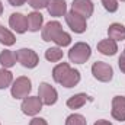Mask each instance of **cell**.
I'll use <instances>...</instances> for the list:
<instances>
[{"label": "cell", "mask_w": 125, "mask_h": 125, "mask_svg": "<svg viewBox=\"0 0 125 125\" xmlns=\"http://www.w3.org/2000/svg\"><path fill=\"white\" fill-rule=\"evenodd\" d=\"M92 55V48L86 42H76L70 51H68V58L74 64H84Z\"/></svg>", "instance_id": "cell-1"}, {"label": "cell", "mask_w": 125, "mask_h": 125, "mask_svg": "<svg viewBox=\"0 0 125 125\" xmlns=\"http://www.w3.org/2000/svg\"><path fill=\"white\" fill-rule=\"evenodd\" d=\"M31 90H32V82L26 76L18 77L10 86V93H12V97H15V99H25L26 96H29Z\"/></svg>", "instance_id": "cell-2"}, {"label": "cell", "mask_w": 125, "mask_h": 125, "mask_svg": "<svg viewBox=\"0 0 125 125\" xmlns=\"http://www.w3.org/2000/svg\"><path fill=\"white\" fill-rule=\"evenodd\" d=\"M92 74L96 80H99L102 83H108L114 79V68L108 62L96 61L92 65Z\"/></svg>", "instance_id": "cell-3"}, {"label": "cell", "mask_w": 125, "mask_h": 125, "mask_svg": "<svg viewBox=\"0 0 125 125\" xmlns=\"http://www.w3.org/2000/svg\"><path fill=\"white\" fill-rule=\"evenodd\" d=\"M16 58H18V62H21V65H23L25 68H35L39 64L38 54L31 48H21V50H18L16 51Z\"/></svg>", "instance_id": "cell-4"}, {"label": "cell", "mask_w": 125, "mask_h": 125, "mask_svg": "<svg viewBox=\"0 0 125 125\" xmlns=\"http://www.w3.org/2000/svg\"><path fill=\"white\" fill-rule=\"evenodd\" d=\"M42 100L39 99V96H26L23 100H22V105H21V109L25 115L28 116H35L38 115L41 111H42Z\"/></svg>", "instance_id": "cell-5"}, {"label": "cell", "mask_w": 125, "mask_h": 125, "mask_svg": "<svg viewBox=\"0 0 125 125\" xmlns=\"http://www.w3.org/2000/svg\"><path fill=\"white\" fill-rule=\"evenodd\" d=\"M65 22H67L68 28L74 32V33H83V32H86V29H87L86 19L83 16L74 13L73 10H70V12L65 13Z\"/></svg>", "instance_id": "cell-6"}, {"label": "cell", "mask_w": 125, "mask_h": 125, "mask_svg": "<svg viewBox=\"0 0 125 125\" xmlns=\"http://www.w3.org/2000/svg\"><path fill=\"white\" fill-rule=\"evenodd\" d=\"M38 96H39V99L42 100V103L47 105V106H51V105H54V103L58 100V93H57V90H55L51 84H48V83H45V82L39 84V87H38Z\"/></svg>", "instance_id": "cell-7"}, {"label": "cell", "mask_w": 125, "mask_h": 125, "mask_svg": "<svg viewBox=\"0 0 125 125\" xmlns=\"http://www.w3.org/2000/svg\"><path fill=\"white\" fill-rule=\"evenodd\" d=\"M71 10L80 16H83L84 19H89L93 15L94 6L92 0H73L71 3Z\"/></svg>", "instance_id": "cell-8"}, {"label": "cell", "mask_w": 125, "mask_h": 125, "mask_svg": "<svg viewBox=\"0 0 125 125\" xmlns=\"http://www.w3.org/2000/svg\"><path fill=\"white\" fill-rule=\"evenodd\" d=\"M61 31H62L61 23H60L58 21H51V22H48V23L42 28L41 35H42V39H44L45 42H51V41L55 39V36H57Z\"/></svg>", "instance_id": "cell-9"}, {"label": "cell", "mask_w": 125, "mask_h": 125, "mask_svg": "<svg viewBox=\"0 0 125 125\" xmlns=\"http://www.w3.org/2000/svg\"><path fill=\"white\" fill-rule=\"evenodd\" d=\"M9 26L16 33H25L28 31L26 16L22 15V13H12L10 18H9Z\"/></svg>", "instance_id": "cell-10"}, {"label": "cell", "mask_w": 125, "mask_h": 125, "mask_svg": "<svg viewBox=\"0 0 125 125\" xmlns=\"http://www.w3.org/2000/svg\"><path fill=\"white\" fill-rule=\"evenodd\" d=\"M112 118L116 121H125V96H115L112 99Z\"/></svg>", "instance_id": "cell-11"}, {"label": "cell", "mask_w": 125, "mask_h": 125, "mask_svg": "<svg viewBox=\"0 0 125 125\" xmlns=\"http://www.w3.org/2000/svg\"><path fill=\"white\" fill-rule=\"evenodd\" d=\"M47 10L54 18H61L67 13V3L65 0H48L47 1Z\"/></svg>", "instance_id": "cell-12"}, {"label": "cell", "mask_w": 125, "mask_h": 125, "mask_svg": "<svg viewBox=\"0 0 125 125\" xmlns=\"http://www.w3.org/2000/svg\"><path fill=\"white\" fill-rule=\"evenodd\" d=\"M97 51L103 55H108V57L115 55L118 51V44H116V41H114L111 38L102 39L100 42H97Z\"/></svg>", "instance_id": "cell-13"}, {"label": "cell", "mask_w": 125, "mask_h": 125, "mask_svg": "<svg viewBox=\"0 0 125 125\" xmlns=\"http://www.w3.org/2000/svg\"><path fill=\"white\" fill-rule=\"evenodd\" d=\"M26 23H28V31L31 32H38L42 28L44 23V16L39 12H31L26 16Z\"/></svg>", "instance_id": "cell-14"}, {"label": "cell", "mask_w": 125, "mask_h": 125, "mask_svg": "<svg viewBox=\"0 0 125 125\" xmlns=\"http://www.w3.org/2000/svg\"><path fill=\"white\" fill-rule=\"evenodd\" d=\"M108 35H109V38L111 39H114V41H124L125 39V26L122 23H112V25H109V28H108Z\"/></svg>", "instance_id": "cell-15"}, {"label": "cell", "mask_w": 125, "mask_h": 125, "mask_svg": "<svg viewBox=\"0 0 125 125\" xmlns=\"http://www.w3.org/2000/svg\"><path fill=\"white\" fill-rule=\"evenodd\" d=\"M70 70H71V67H70L68 62H60V64H57L52 68V79H54V82L61 83L62 80H64V77L68 74Z\"/></svg>", "instance_id": "cell-16"}, {"label": "cell", "mask_w": 125, "mask_h": 125, "mask_svg": "<svg viewBox=\"0 0 125 125\" xmlns=\"http://www.w3.org/2000/svg\"><path fill=\"white\" fill-rule=\"evenodd\" d=\"M80 71L79 70H76V68H71L70 71H68V74L64 77V80H62L61 86L64 87H67V89H70V87H74V86H77L79 83H80Z\"/></svg>", "instance_id": "cell-17"}, {"label": "cell", "mask_w": 125, "mask_h": 125, "mask_svg": "<svg viewBox=\"0 0 125 125\" xmlns=\"http://www.w3.org/2000/svg\"><path fill=\"white\" fill-rule=\"evenodd\" d=\"M89 100V96L86 93H77V94H73L71 97H68L67 100V106L70 109H80L82 106L86 105V102Z\"/></svg>", "instance_id": "cell-18"}, {"label": "cell", "mask_w": 125, "mask_h": 125, "mask_svg": "<svg viewBox=\"0 0 125 125\" xmlns=\"http://www.w3.org/2000/svg\"><path fill=\"white\" fill-rule=\"evenodd\" d=\"M18 61L16 58V52L10 51V50H4L0 52V64L3 65V68H10L13 67Z\"/></svg>", "instance_id": "cell-19"}, {"label": "cell", "mask_w": 125, "mask_h": 125, "mask_svg": "<svg viewBox=\"0 0 125 125\" xmlns=\"http://www.w3.org/2000/svg\"><path fill=\"white\" fill-rule=\"evenodd\" d=\"M16 42V38L12 32L4 26H0V44H3L4 47H10Z\"/></svg>", "instance_id": "cell-20"}, {"label": "cell", "mask_w": 125, "mask_h": 125, "mask_svg": "<svg viewBox=\"0 0 125 125\" xmlns=\"http://www.w3.org/2000/svg\"><path fill=\"white\" fill-rule=\"evenodd\" d=\"M62 50L60 47H51L45 51V58L50 62H58L60 60H62Z\"/></svg>", "instance_id": "cell-21"}, {"label": "cell", "mask_w": 125, "mask_h": 125, "mask_svg": "<svg viewBox=\"0 0 125 125\" xmlns=\"http://www.w3.org/2000/svg\"><path fill=\"white\" fill-rule=\"evenodd\" d=\"M13 83V74L7 68H0V90L12 86Z\"/></svg>", "instance_id": "cell-22"}, {"label": "cell", "mask_w": 125, "mask_h": 125, "mask_svg": "<svg viewBox=\"0 0 125 125\" xmlns=\"http://www.w3.org/2000/svg\"><path fill=\"white\" fill-rule=\"evenodd\" d=\"M52 42H55V45L57 47H67V45H70L71 44V36H70V33H67L65 31H61L57 36H55V39L52 41Z\"/></svg>", "instance_id": "cell-23"}, {"label": "cell", "mask_w": 125, "mask_h": 125, "mask_svg": "<svg viewBox=\"0 0 125 125\" xmlns=\"http://www.w3.org/2000/svg\"><path fill=\"white\" fill-rule=\"evenodd\" d=\"M65 125H87V121L83 115L80 114H71L67 116L65 119Z\"/></svg>", "instance_id": "cell-24"}, {"label": "cell", "mask_w": 125, "mask_h": 125, "mask_svg": "<svg viewBox=\"0 0 125 125\" xmlns=\"http://www.w3.org/2000/svg\"><path fill=\"white\" fill-rule=\"evenodd\" d=\"M102 4H103L105 10H108L109 13H115L119 7L118 0H102Z\"/></svg>", "instance_id": "cell-25"}, {"label": "cell", "mask_w": 125, "mask_h": 125, "mask_svg": "<svg viewBox=\"0 0 125 125\" xmlns=\"http://www.w3.org/2000/svg\"><path fill=\"white\" fill-rule=\"evenodd\" d=\"M26 1H28V4L33 10H41V9L47 7V1L48 0H26Z\"/></svg>", "instance_id": "cell-26"}, {"label": "cell", "mask_w": 125, "mask_h": 125, "mask_svg": "<svg viewBox=\"0 0 125 125\" xmlns=\"http://www.w3.org/2000/svg\"><path fill=\"white\" fill-rule=\"evenodd\" d=\"M118 65H119V70L125 74V51L119 55V58H118Z\"/></svg>", "instance_id": "cell-27"}, {"label": "cell", "mask_w": 125, "mask_h": 125, "mask_svg": "<svg viewBox=\"0 0 125 125\" xmlns=\"http://www.w3.org/2000/svg\"><path fill=\"white\" fill-rule=\"evenodd\" d=\"M29 125H48V122L44 118H33L31 122H29Z\"/></svg>", "instance_id": "cell-28"}, {"label": "cell", "mask_w": 125, "mask_h": 125, "mask_svg": "<svg viewBox=\"0 0 125 125\" xmlns=\"http://www.w3.org/2000/svg\"><path fill=\"white\" fill-rule=\"evenodd\" d=\"M10 3V6H23L26 3V0H7Z\"/></svg>", "instance_id": "cell-29"}, {"label": "cell", "mask_w": 125, "mask_h": 125, "mask_svg": "<svg viewBox=\"0 0 125 125\" xmlns=\"http://www.w3.org/2000/svg\"><path fill=\"white\" fill-rule=\"evenodd\" d=\"M93 125H112V122H109V121H106V119H99V121H96Z\"/></svg>", "instance_id": "cell-30"}, {"label": "cell", "mask_w": 125, "mask_h": 125, "mask_svg": "<svg viewBox=\"0 0 125 125\" xmlns=\"http://www.w3.org/2000/svg\"><path fill=\"white\" fill-rule=\"evenodd\" d=\"M1 13H3V4H1V1H0V16H1Z\"/></svg>", "instance_id": "cell-31"}, {"label": "cell", "mask_w": 125, "mask_h": 125, "mask_svg": "<svg viewBox=\"0 0 125 125\" xmlns=\"http://www.w3.org/2000/svg\"><path fill=\"white\" fill-rule=\"evenodd\" d=\"M121 1H125V0H121Z\"/></svg>", "instance_id": "cell-32"}, {"label": "cell", "mask_w": 125, "mask_h": 125, "mask_svg": "<svg viewBox=\"0 0 125 125\" xmlns=\"http://www.w3.org/2000/svg\"><path fill=\"white\" fill-rule=\"evenodd\" d=\"M0 26H1V25H0Z\"/></svg>", "instance_id": "cell-33"}, {"label": "cell", "mask_w": 125, "mask_h": 125, "mask_svg": "<svg viewBox=\"0 0 125 125\" xmlns=\"http://www.w3.org/2000/svg\"><path fill=\"white\" fill-rule=\"evenodd\" d=\"M124 51H125V50H124Z\"/></svg>", "instance_id": "cell-34"}, {"label": "cell", "mask_w": 125, "mask_h": 125, "mask_svg": "<svg viewBox=\"0 0 125 125\" xmlns=\"http://www.w3.org/2000/svg\"><path fill=\"white\" fill-rule=\"evenodd\" d=\"M0 125H1V124H0Z\"/></svg>", "instance_id": "cell-35"}]
</instances>
